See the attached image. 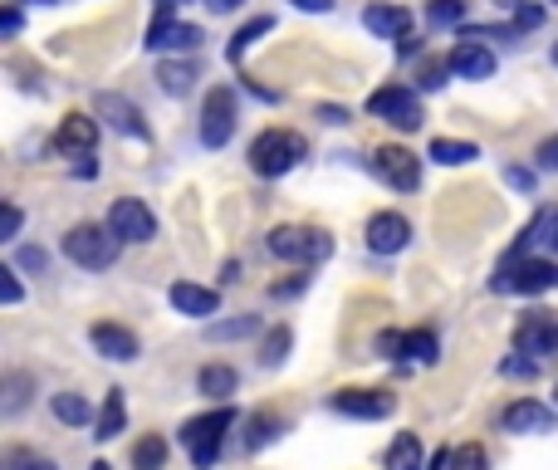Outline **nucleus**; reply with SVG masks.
Wrapping results in <instances>:
<instances>
[{
	"label": "nucleus",
	"mask_w": 558,
	"mask_h": 470,
	"mask_svg": "<svg viewBox=\"0 0 558 470\" xmlns=\"http://www.w3.org/2000/svg\"><path fill=\"white\" fill-rule=\"evenodd\" d=\"M554 69H558V45H554Z\"/></svg>",
	"instance_id": "nucleus-56"
},
{
	"label": "nucleus",
	"mask_w": 558,
	"mask_h": 470,
	"mask_svg": "<svg viewBox=\"0 0 558 470\" xmlns=\"http://www.w3.org/2000/svg\"><path fill=\"white\" fill-rule=\"evenodd\" d=\"M108 231L127 245H142L157 235V215H152V206L137 201V196H117V201L108 206Z\"/></svg>",
	"instance_id": "nucleus-8"
},
{
	"label": "nucleus",
	"mask_w": 558,
	"mask_h": 470,
	"mask_svg": "<svg viewBox=\"0 0 558 470\" xmlns=\"http://www.w3.org/2000/svg\"><path fill=\"white\" fill-rule=\"evenodd\" d=\"M88 470H113V466H108V460H94V466H88Z\"/></svg>",
	"instance_id": "nucleus-54"
},
{
	"label": "nucleus",
	"mask_w": 558,
	"mask_h": 470,
	"mask_svg": "<svg viewBox=\"0 0 558 470\" xmlns=\"http://www.w3.org/2000/svg\"><path fill=\"white\" fill-rule=\"evenodd\" d=\"M88 343H94L98 358H113V362H133L137 352H142L137 333L123 329V323H94V329H88Z\"/></svg>",
	"instance_id": "nucleus-17"
},
{
	"label": "nucleus",
	"mask_w": 558,
	"mask_h": 470,
	"mask_svg": "<svg viewBox=\"0 0 558 470\" xmlns=\"http://www.w3.org/2000/svg\"><path fill=\"white\" fill-rule=\"evenodd\" d=\"M20 235V206L5 201V215H0V240H15Z\"/></svg>",
	"instance_id": "nucleus-38"
},
{
	"label": "nucleus",
	"mask_w": 558,
	"mask_h": 470,
	"mask_svg": "<svg viewBox=\"0 0 558 470\" xmlns=\"http://www.w3.org/2000/svg\"><path fill=\"white\" fill-rule=\"evenodd\" d=\"M554 401H558V387H554Z\"/></svg>",
	"instance_id": "nucleus-57"
},
{
	"label": "nucleus",
	"mask_w": 558,
	"mask_h": 470,
	"mask_svg": "<svg viewBox=\"0 0 558 470\" xmlns=\"http://www.w3.org/2000/svg\"><path fill=\"white\" fill-rule=\"evenodd\" d=\"M387 470H426V466H421V441L411 436V431L392 436V446H387Z\"/></svg>",
	"instance_id": "nucleus-25"
},
{
	"label": "nucleus",
	"mask_w": 558,
	"mask_h": 470,
	"mask_svg": "<svg viewBox=\"0 0 558 470\" xmlns=\"http://www.w3.org/2000/svg\"><path fill=\"white\" fill-rule=\"evenodd\" d=\"M319 118H323V123H348V113H343V108H319Z\"/></svg>",
	"instance_id": "nucleus-50"
},
{
	"label": "nucleus",
	"mask_w": 558,
	"mask_h": 470,
	"mask_svg": "<svg viewBox=\"0 0 558 470\" xmlns=\"http://www.w3.org/2000/svg\"><path fill=\"white\" fill-rule=\"evenodd\" d=\"M538 20H544V10H538V5H519V20H514V29H534Z\"/></svg>",
	"instance_id": "nucleus-44"
},
{
	"label": "nucleus",
	"mask_w": 558,
	"mask_h": 470,
	"mask_svg": "<svg viewBox=\"0 0 558 470\" xmlns=\"http://www.w3.org/2000/svg\"><path fill=\"white\" fill-rule=\"evenodd\" d=\"M206 5H211L215 15H231V10H235V5H245V0H206Z\"/></svg>",
	"instance_id": "nucleus-49"
},
{
	"label": "nucleus",
	"mask_w": 558,
	"mask_h": 470,
	"mask_svg": "<svg viewBox=\"0 0 558 470\" xmlns=\"http://www.w3.org/2000/svg\"><path fill=\"white\" fill-rule=\"evenodd\" d=\"M15 460H20L25 470H59L54 460H45V456H15Z\"/></svg>",
	"instance_id": "nucleus-47"
},
{
	"label": "nucleus",
	"mask_w": 558,
	"mask_h": 470,
	"mask_svg": "<svg viewBox=\"0 0 558 470\" xmlns=\"http://www.w3.org/2000/svg\"><path fill=\"white\" fill-rule=\"evenodd\" d=\"M499 426L519 431V436H544V431H558V411L544 407V401H534V397H519L499 411Z\"/></svg>",
	"instance_id": "nucleus-12"
},
{
	"label": "nucleus",
	"mask_w": 558,
	"mask_h": 470,
	"mask_svg": "<svg viewBox=\"0 0 558 470\" xmlns=\"http://www.w3.org/2000/svg\"><path fill=\"white\" fill-rule=\"evenodd\" d=\"M368 113L382 118V123H392V127H401V133H417L421 127V98H417V88H407V84H387L368 98Z\"/></svg>",
	"instance_id": "nucleus-6"
},
{
	"label": "nucleus",
	"mask_w": 558,
	"mask_h": 470,
	"mask_svg": "<svg viewBox=\"0 0 558 470\" xmlns=\"http://www.w3.org/2000/svg\"><path fill=\"white\" fill-rule=\"evenodd\" d=\"M94 143H98V123L88 113H69L54 133V152H64V157H88Z\"/></svg>",
	"instance_id": "nucleus-18"
},
{
	"label": "nucleus",
	"mask_w": 558,
	"mask_h": 470,
	"mask_svg": "<svg viewBox=\"0 0 558 470\" xmlns=\"http://www.w3.org/2000/svg\"><path fill=\"white\" fill-rule=\"evenodd\" d=\"M157 78H162V88L172 98H182L186 88L196 84V64H176V59H162V64H157Z\"/></svg>",
	"instance_id": "nucleus-27"
},
{
	"label": "nucleus",
	"mask_w": 558,
	"mask_h": 470,
	"mask_svg": "<svg viewBox=\"0 0 558 470\" xmlns=\"http://www.w3.org/2000/svg\"><path fill=\"white\" fill-rule=\"evenodd\" d=\"M303 157H309V143H303L299 133H289V127H270V133H260L250 143L255 176H284V172H294Z\"/></svg>",
	"instance_id": "nucleus-1"
},
{
	"label": "nucleus",
	"mask_w": 558,
	"mask_h": 470,
	"mask_svg": "<svg viewBox=\"0 0 558 470\" xmlns=\"http://www.w3.org/2000/svg\"><path fill=\"white\" fill-rule=\"evenodd\" d=\"M25 387H29L25 372H10L5 378V417H15V411L25 407Z\"/></svg>",
	"instance_id": "nucleus-35"
},
{
	"label": "nucleus",
	"mask_w": 558,
	"mask_h": 470,
	"mask_svg": "<svg viewBox=\"0 0 558 470\" xmlns=\"http://www.w3.org/2000/svg\"><path fill=\"white\" fill-rule=\"evenodd\" d=\"M157 5H166V10H176V5H186V0H157Z\"/></svg>",
	"instance_id": "nucleus-53"
},
{
	"label": "nucleus",
	"mask_w": 558,
	"mask_h": 470,
	"mask_svg": "<svg viewBox=\"0 0 558 470\" xmlns=\"http://www.w3.org/2000/svg\"><path fill=\"white\" fill-rule=\"evenodd\" d=\"M495 294H544V289H558V264L554 260H524V255H509L505 264H499L495 284H489Z\"/></svg>",
	"instance_id": "nucleus-4"
},
{
	"label": "nucleus",
	"mask_w": 558,
	"mask_h": 470,
	"mask_svg": "<svg viewBox=\"0 0 558 470\" xmlns=\"http://www.w3.org/2000/svg\"><path fill=\"white\" fill-rule=\"evenodd\" d=\"M392 407H397V397L382 392V387H343V392H333V411H338V417L382 421V417H392Z\"/></svg>",
	"instance_id": "nucleus-11"
},
{
	"label": "nucleus",
	"mask_w": 558,
	"mask_h": 470,
	"mask_svg": "<svg viewBox=\"0 0 558 470\" xmlns=\"http://www.w3.org/2000/svg\"><path fill=\"white\" fill-rule=\"evenodd\" d=\"M362 25L377 39H407L411 35V15L401 5H368L362 10Z\"/></svg>",
	"instance_id": "nucleus-20"
},
{
	"label": "nucleus",
	"mask_w": 558,
	"mask_h": 470,
	"mask_svg": "<svg viewBox=\"0 0 558 470\" xmlns=\"http://www.w3.org/2000/svg\"><path fill=\"white\" fill-rule=\"evenodd\" d=\"M123 426H127V401H123V387H113L103 397V411H98V421H94V436L98 441H113Z\"/></svg>",
	"instance_id": "nucleus-22"
},
{
	"label": "nucleus",
	"mask_w": 558,
	"mask_h": 470,
	"mask_svg": "<svg viewBox=\"0 0 558 470\" xmlns=\"http://www.w3.org/2000/svg\"><path fill=\"white\" fill-rule=\"evenodd\" d=\"M426 20H431L436 29L460 25V20H466V0H431V5H426Z\"/></svg>",
	"instance_id": "nucleus-33"
},
{
	"label": "nucleus",
	"mask_w": 558,
	"mask_h": 470,
	"mask_svg": "<svg viewBox=\"0 0 558 470\" xmlns=\"http://www.w3.org/2000/svg\"><path fill=\"white\" fill-rule=\"evenodd\" d=\"M162 466H166V441L152 431V436H142L133 446V470H162Z\"/></svg>",
	"instance_id": "nucleus-29"
},
{
	"label": "nucleus",
	"mask_w": 558,
	"mask_h": 470,
	"mask_svg": "<svg viewBox=\"0 0 558 470\" xmlns=\"http://www.w3.org/2000/svg\"><path fill=\"white\" fill-rule=\"evenodd\" d=\"M264 245L284 264H323L333 255V240L323 231H313V225H274Z\"/></svg>",
	"instance_id": "nucleus-3"
},
{
	"label": "nucleus",
	"mask_w": 558,
	"mask_h": 470,
	"mask_svg": "<svg viewBox=\"0 0 558 470\" xmlns=\"http://www.w3.org/2000/svg\"><path fill=\"white\" fill-rule=\"evenodd\" d=\"M235 88L231 84H215L211 94H206V103H201V143L206 147H225L235 137Z\"/></svg>",
	"instance_id": "nucleus-7"
},
{
	"label": "nucleus",
	"mask_w": 558,
	"mask_h": 470,
	"mask_svg": "<svg viewBox=\"0 0 558 470\" xmlns=\"http://www.w3.org/2000/svg\"><path fill=\"white\" fill-rule=\"evenodd\" d=\"M495 5H499V10H519V5H524V0H495Z\"/></svg>",
	"instance_id": "nucleus-52"
},
{
	"label": "nucleus",
	"mask_w": 558,
	"mask_h": 470,
	"mask_svg": "<svg viewBox=\"0 0 558 470\" xmlns=\"http://www.w3.org/2000/svg\"><path fill=\"white\" fill-rule=\"evenodd\" d=\"M235 426V411L221 407V411H206V417H191L182 426V446L191 456L196 470H211L221 460V446H225V431Z\"/></svg>",
	"instance_id": "nucleus-2"
},
{
	"label": "nucleus",
	"mask_w": 558,
	"mask_h": 470,
	"mask_svg": "<svg viewBox=\"0 0 558 470\" xmlns=\"http://www.w3.org/2000/svg\"><path fill=\"white\" fill-rule=\"evenodd\" d=\"M431 162H441V166H460V162H475L480 157V147L475 143H456V137H431Z\"/></svg>",
	"instance_id": "nucleus-24"
},
{
	"label": "nucleus",
	"mask_w": 558,
	"mask_h": 470,
	"mask_svg": "<svg viewBox=\"0 0 558 470\" xmlns=\"http://www.w3.org/2000/svg\"><path fill=\"white\" fill-rule=\"evenodd\" d=\"M401 358L436 362V333H431V329H411V333H401Z\"/></svg>",
	"instance_id": "nucleus-30"
},
{
	"label": "nucleus",
	"mask_w": 558,
	"mask_h": 470,
	"mask_svg": "<svg viewBox=\"0 0 558 470\" xmlns=\"http://www.w3.org/2000/svg\"><path fill=\"white\" fill-rule=\"evenodd\" d=\"M15 264H20V270H35V274H45L49 255L39 250V245H20V250H15Z\"/></svg>",
	"instance_id": "nucleus-36"
},
{
	"label": "nucleus",
	"mask_w": 558,
	"mask_h": 470,
	"mask_svg": "<svg viewBox=\"0 0 558 470\" xmlns=\"http://www.w3.org/2000/svg\"><path fill=\"white\" fill-rule=\"evenodd\" d=\"M509 186H519V191H534V172H524V166H509Z\"/></svg>",
	"instance_id": "nucleus-45"
},
{
	"label": "nucleus",
	"mask_w": 558,
	"mask_h": 470,
	"mask_svg": "<svg viewBox=\"0 0 558 470\" xmlns=\"http://www.w3.org/2000/svg\"><path fill=\"white\" fill-rule=\"evenodd\" d=\"M294 10H309V15H328L333 10V0H289Z\"/></svg>",
	"instance_id": "nucleus-46"
},
{
	"label": "nucleus",
	"mask_w": 558,
	"mask_h": 470,
	"mask_svg": "<svg viewBox=\"0 0 558 470\" xmlns=\"http://www.w3.org/2000/svg\"><path fill=\"white\" fill-rule=\"evenodd\" d=\"M64 255L78 264V270H108L117 260V235L108 225H74L64 235Z\"/></svg>",
	"instance_id": "nucleus-5"
},
{
	"label": "nucleus",
	"mask_w": 558,
	"mask_h": 470,
	"mask_svg": "<svg viewBox=\"0 0 558 470\" xmlns=\"http://www.w3.org/2000/svg\"><path fill=\"white\" fill-rule=\"evenodd\" d=\"M450 470H489V456L480 441H466V446L450 450Z\"/></svg>",
	"instance_id": "nucleus-32"
},
{
	"label": "nucleus",
	"mask_w": 558,
	"mask_h": 470,
	"mask_svg": "<svg viewBox=\"0 0 558 470\" xmlns=\"http://www.w3.org/2000/svg\"><path fill=\"white\" fill-rule=\"evenodd\" d=\"M548 250H554V255H558V211H554V215H548Z\"/></svg>",
	"instance_id": "nucleus-51"
},
{
	"label": "nucleus",
	"mask_w": 558,
	"mask_h": 470,
	"mask_svg": "<svg viewBox=\"0 0 558 470\" xmlns=\"http://www.w3.org/2000/svg\"><path fill=\"white\" fill-rule=\"evenodd\" d=\"M446 74H450V64H436V59H431V64H421L417 84H421V88H431V94H436V88L446 84Z\"/></svg>",
	"instance_id": "nucleus-37"
},
{
	"label": "nucleus",
	"mask_w": 558,
	"mask_h": 470,
	"mask_svg": "<svg viewBox=\"0 0 558 470\" xmlns=\"http://www.w3.org/2000/svg\"><path fill=\"white\" fill-rule=\"evenodd\" d=\"M172 309L186 313V319H211L215 309H221V294L206 289V284H172Z\"/></svg>",
	"instance_id": "nucleus-19"
},
{
	"label": "nucleus",
	"mask_w": 558,
	"mask_h": 470,
	"mask_svg": "<svg viewBox=\"0 0 558 470\" xmlns=\"http://www.w3.org/2000/svg\"><path fill=\"white\" fill-rule=\"evenodd\" d=\"M372 172L382 176V182L392 186V191H417L421 186V157L407 152V147H377L372 152Z\"/></svg>",
	"instance_id": "nucleus-9"
},
{
	"label": "nucleus",
	"mask_w": 558,
	"mask_h": 470,
	"mask_svg": "<svg viewBox=\"0 0 558 470\" xmlns=\"http://www.w3.org/2000/svg\"><path fill=\"white\" fill-rule=\"evenodd\" d=\"M29 5H54V0H29Z\"/></svg>",
	"instance_id": "nucleus-55"
},
{
	"label": "nucleus",
	"mask_w": 558,
	"mask_h": 470,
	"mask_svg": "<svg viewBox=\"0 0 558 470\" xmlns=\"http://www.w3.org/2000/svg\"><path fill=\"white\" fill-rule=\"evenodd\" d=\"M289 343H294V333L280 323V329H274L270 338H264V348H260V362H264V368H280L284 352H289Z\"/></svg>",
	"instance_id": "nucleus-34"
},
{
	"label": "nucleus",
	"mask_w": 558,
	"mask_h": 470,
	"mask_svg": "<svg viewBox=\"0 0 558 470\" xmlns=\"http://www.w3.org/2000/svg\"><path fill=\"white\" fill-rule=\"evenodd\" d=\"M446 64H450V74H456V78L480 84V78H495V49H489L485 39L460 35V45L446 54Z\"/></svg>",
	"instance_id": "nucleus-13"
},
{
	"label": "nucleus",
	"mask_w": 558,
	"mask_h": 470,
	"mask_svg": "<svg viewBox=\"0 0 558 470\" xmlns=\"http://www.w3.org/2000/svg\"><path fill=\"white\" fill-rule=\"evenodd\" d=\"M255 329H260V319H255V313H245V319L211 323V329H206V338H211V343H225V338H250Z\"/></svg>",
	"instance_id": "nucleus-31"
},
{
	"label": "nucleus",
	"mask_w": 558,
	"mask_h": 470,
	"mask_svg": "<svg viewBox=\"0 0 558 470\" xmlns=\"http://www.w3.org/2000/svg\"><path fill=\"white\" fill-rule=\"evenodd\" d=\"M201 25H182L166 5H157L152 25H147V49L152 54H166V49H201Z\"/></svg>",
	"instance_id": "nucleus-10"
},
{
	"label": "nucleus",
	"mask_w": 558,
	"mask_h": 470,
	"mask_svg": "<svg viewBox=\"0 0 558 470\" xmlns=\"http://www.w3.org/2000/svg\"><path fill=\"white\" fill-rule=\"evenodd\" d=\"M303 284H309V274H299V280H284V284H270V299H294Z\"/></svg>",
	"instance_id": "nucleus-40"
},
{
	"label": "nucleus",
	"mask_w": 558,
	"mask_h": 470,
	"mask_svg": "<svg viewBox=\"0 0 558 470\" xmlns=\"http://www.w3.org/2000/svg\"><path fill=\"white\" fill-rule=\"evenodd\" d=\"M0 294H5V304H20V280H15V270H0Z\"/></svg>",
	"instance_id": "nucleus-41"
},
{
	"label": "nucleus",
	"mask_w": 558,
	"mask_h": 470,
	"mask_svg": "<svg viewBox=\"0 0 558 470\" xmlns=\"http://www.w3.org/2000/svg\"><path fill=\"white\" fill-rule=\"evenodd\" d=\"M377 352H382V358H401V333H382Z\"/></svg>",
	"instance_id": "nucleus-43"
},
{
	"label": "nucleus",
	"mask_w": 558,
	"mask_h": 470,
	"mask_svg": "<svg viewBox=\"0 0 558 470\" xmlns=\"http://www.w3.org/2000/svg\"><path fill=\"white\" fill-rule=\"evenodd\" d=\"M94 113L103 118L113 133H123V137H147V123H142V113H137L133 98H123V94H98V98H94Z\"/></svg>",
	"instance_id": "nucleus-16"
},
{
	"label": "nucleus",
	"mask_w": 558,
	"mask_h": 470,
	"mask_svg": "<svg viewBox=\"0 0 558 470\" xmlns=\"http://www.w3.org/2000/svg\"><path fill=\"white\" fill-rule=\"evenodd\" d=\"M196 387H201L206 397L225 401V397H235V387H240V372H235V368H225V362H206V368H201V378H196Z\"/></svg>",
	"instance_id": "nucleus-21"
},
{
	"label": "nucleus",
	"mask_w": 558,
	"mask_h": 470,
	"mask_svg": "<svg viewBox=\"0 0 558 470\" xmlns=\"http://www.w3.org/2000/svg\"><path fill=\"white\" fill-rule=\"evenodd\" d=\"M274 436H280V417H274V411H255V417L245 421V450L270 446Z\"/></svg>",
	"instance_id": "nucleus-26"
},
{
	"label": "nucleus",
	"mask_w": 558,
	"mask_h": 470,
	"mask_svg": "<svg viewBox=\"0 0 558 470\" xmlns=\"http://www.w3.org/2000/svg\"><path fill=\"white\" fill-rule=\"evenodd\" d=\"M270 29H274V20H270V15H260V20H250V25H245V29H235V39H231V45H225V59H231V64H240V59H245V49H250L260 35H270Z\"/></svg>",
	"instance_id": "nucleus-28"
},
{
	"label": "nucleus",
	"mask_w": 558,
	"mask_h": 470,
	"mask_svg": "<svg viewBox=\"0 0 558 470\" xmlns=\"http://www.w3.org/2000/svg\"><path fill=\"white\" fill-rule=\"evenodd\" d=\"M0 25H5V35H15V29H20V10H15V5H5V15H0Z\"/></svg>",
	"instance_id": "nucleus-48"
},
{
	"label": "nucleus",
	"mask_w": 558,
	"mask_h": 470,
	"mask_svg": "<svg viewBox=\"0 0 558 470\" xmlns=\"http://www.w3.org/2000/svg\"><path fill=\"white\" fill-rule=\"evenodd\" d=\"M534 362L538 358H529V352H524V358H505V362H499V372H505V378H529V372H534Z\"/></svg>",
	"instance_id": "nucleus-39"
},
{
	"label": "nucleus",
	"mask_w": 558,
	"mask_h": 470,
	"mask_svg": "<svg viewBox=\"0 0 558 470\" xmlns=\"http://www.w3.org/2000/svg\"><path fill=\"white\" fill-rule=\"evenodd\" d=\"M49 411H54L64 426H84V421L94 417V407H88L84 392H54V397H49Z\"/></svg>",
	"instance_id": "nucleus-23"
},
{
	"label": "nucleus",
	"mask_w": 558,
	"mask_h": 470,
	"mask_svg": "<svg viewBox=\"0 0 558 470\" xmlns=\"http://www.w3.org/2000/svg\"><path fill=\"white\" fill-rule=\"evenodd\" d=\"M411 245V221L407 215H397V211H377L368 221V250H377V255H397V250H407Z\"/></svg>",
	"instance_id": "nucleus-15"
},
{
	"label": "nucleus",
	"mask_w": 558,
	"mask_h": 470,
	"mask_svg": "<svg viewBox=\"0 0 558 470\" xmlns=\"http://www.w3.org/2000/svg\"><path fill=\"white\" fill-rule=\"evenodd\" d=\"M538 166H544V172H558V137H548V143L538 147Z\"/></svg>",
	"instance_id": "nucleus-42"
},
{
	"label": "nucleus",
	"mask_w": 558,
	"mask_h": 470,
	"mask_svg": "<svg viewBox=\"0 0 558 470\" xmlns=\"http://www.w3.org/2000/svg\"><path fill=\"white\" fill-rule=\"evenodd\" d=\"M514 348L529 352V358H538V362L554 358V352H558V323L548 319V313H529V319H519Z\"/></svg>",
	"instance_id": "nucleus-14"
}]
</instances>
